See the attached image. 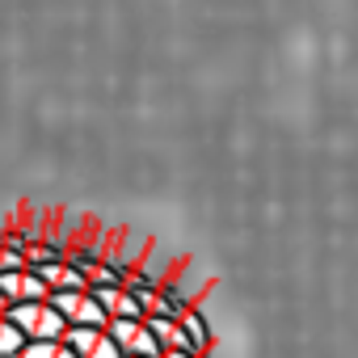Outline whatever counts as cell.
Masks as SVG:
<instances>
[{
	"label": "cell",
	"instance_id": "cell-6",
	"mask_svg": "<svg viewBox=\"0 0 358 358\" xmlns=\"http://www.w3.org/2000/svg\"><path fill=\"white\" fill-rule=\"evenodd\" d=\"M93 295H97V303L106 308L110 320H139L143 316V303L131 287H93Z\"/></svg>",
	"mask_w": 358,
	"mask_h": 358
},
{
	"label": "cell",
	"instance_id": "cell-7",
	"mask_svg": "<svg viewBox=\"0 0 358 358\" xmlns=\"http://www.w3.org/2000/svg\"><path fill=\"white\" fill-rule=\"evenodd\" d=\"M143 320L152 324V333H156V345H160V354H164V350H190V354H194V341H190L186 324L177 320V316H143Z\"/></svg>",
	"mask_w": 358,
	"mask_h": 358
},
{
	"label": "cell",
	"instance_id": "cell-13",
	"mask_svg": "<svg viewBox=\"0 0 358 358\" xmlns=\"http://www.w3.org/2000/svg\"><path fill=\"white\" fill-rule=\"evenodd\" d=\"M160 358H203V354H190V350H164Z\"/></svg>",
	"mask_w": 358,
	"mask_h": 358
},
{
	"label": "cell",
	"instance_id": "cell-1",
	"mask_svg": "<svg viewBox=\"0 0 358 358\" xmlns=\"http://www.w3.org/2000/svg\"><path fill=\"white\" fill-rule=\"evenodd\" d=\"M9 320L22 329L26 341H64V333H68V320H64V312L55 308V299L13 303V308H9Z\"/></svg>",
	"mask_w": 358,
	"mask_h": 358
},
{
	"label": "cell",
	"instance_id": "cell-12",
	"mask_svg": "<svg viewBox=\"0 0 358 358\" xmlns=\"http://www.w3.org/2000/svg\"><path fill=\"white\" fill-rule=\"evenodd\" d=\"M26 253L22 249H9V245H0V274H13V270H26Z\"/></svg>",
	"mask_w": 358,
	"mask_h": 358
},
{
	"label": "cell",
	"instance_id": "cell-2",
	"mask_svg": "<svg viewBox=\"0 0 358 358\" xmlns=\"http://www.w3.org/2000/svg\"><path fill=\"white\" fill-rule=\"evenodd\" d=\"M106 329H110V337L118 341L122 358H160L156 333H152V324H148L143 316H139V320H110Z\"/></svg>",
	"mask_w": 358,
	"mask_h": 358
},
{
	"label": "cell",
	"instance_id": "cell-9",
	"mask_svg": "<svg viewBox=\"0 0 358 358\" xmlns=\"http://www.w3.org/2000/svg\"><path fill=\"white\" fill-rule=\"evenodd\" d=\"M177 320L186 324V333L194 341V354H207L211 350V324H207V316L199 308H182V316H177Z\"/></svg>",
	"mask_w": 358,
	"mask_h": 358
},
{
	"label": "cell",
	"instance_id": "cell-14",
	"mask_svg": "<svg viewBox=\"0 0 358 358\" xmlns=\"http://www.w3.org/2000/svg\"><path fill=\"white\" fill-rule=\"evenodd\" d=\"M9 308H13V303H9V295L0 291V316H9Z\"/></svg>",
	"mask_w": 358,
	"mask_h": 358
},
{
	"label": "cell",
	"instance_id": "cell-3",
	"mask_svg": "<svg viewBox=\"0 0 358 358\" xmlns=\"http://www.w3.org/2000/svg\"><path fill=\"white\" fill-rule=\"evenodd\" d=\"M64 341L76 350V358H122V350L106 324H72L64 333Z\"/></svg>",
	"mask_w": 358,
	"mask_h": 358
},
{
	"label": "cell",
	"instance_id": "cell-4",
	"mask_svg": "<svg viewBox=\"0 0 358 358\" xmlns=\"http://www.w3.org/2000/svg\"><path fill=\"white\" fill-rule=\"evenodd\" d=\"M51 299H55V308L64 312L68 329H72V324H110L106 308L97 303V295H93L89 287H85V291H55Z\"/></svg>",
	"mask_w": 358,
	"mask_h": 358
},
{
	"label": "cell",
	"instance_id": "cell-5",
	"mask_svg": "<svg viewBox=\"0 0 358 358\" xmlns=\"http://www.w3.org/2000/svg\"><path fill=\"white\" fill-rule=\"evenodd\" d=\"M0 291L9 295V303H34V299H51V287L43 282V274L34 266L13 270V274H0Z\"/></svg>",
	"mask_w": 358,
	"mask_h": 358
},
{
	"label": "cell",
	"instance_id": "cell-8",
	"mask_svg": "<svg viewBox=\"0 0 358 358\" xmlns=\"http://www.w3.org/2000/svg\"><path fill=\"white\" fill-rule=\"evenodd\" d=\"M38 274H43V282L51 287V295L55 291H85L89 282H85V274L68 262V257H55V262H47V266H34Z\"/></svg>",
	"mask_w": 358,
	"mask_h": 358
},
{
	"label": "cell",
	"instance_id": "cell-11",
	"mask_svg": "<svg viewBox=\"0 0 358 358\" xmlns=\"http://www.w3.org/2000/svg\"><path fill=\"white\" fill-rule=\"evenodd\" d=\"M22 358H76V350L68 341H26Z\"/></svg>",
	"mask_w": 358,
	"mask_h": 358
},
{
	"label": "cell",
	"instance_id": "cell-10",
	"mask_svg": "<svg viewBox=\"0 0 358 358\" xmlns=\"http://www.w3.org/2000/svg\"><path fill=\"white\" fill-rule=\"evenodd\" d=\"M22 350H26L22 329H17L9 316H0V358H22Z\"/></svg>",
	"mask_w": 358,
	"mask_h": 358
}]
</instances>
